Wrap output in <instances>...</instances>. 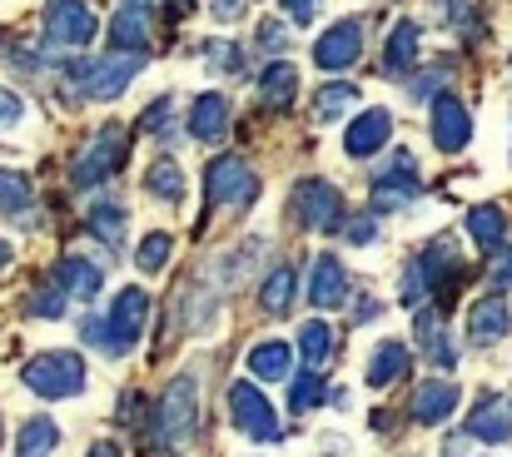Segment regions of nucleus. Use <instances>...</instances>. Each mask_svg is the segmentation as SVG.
<instances>
[{
	"label": "nucleus",
	"instance_id": "obj_35",
	"mask_svg": "<svg viewBox=\"0 0 512 457\" xmlns=\"http://www.w3.org/2000/svg\"><path fill=\"white\" fill-rule=\"evenodd\" d=\"M319 398H324V378H319V373H304V378H294V393H289V408H294V413L314 408Z\"/></svg>",
	"mask_w": 512,
	"mask_h": 457
},
{
	"label": "nucleus",
	"instance_id": "obj_21",
	"mask_svg": "<svg viewBox=\"0 0 512 457\" xmlns=\"http://www.w3.org/2000/svg\"><path fill=\"white\" fill-rule=\"evenodd\" d=\"M468 438H478V443H508L512 438V418L508 408H503V398H478V408H473V418H468Z\"/></svg>",
	"mask_w": 512,
	"mask_h": 457
},
{
	"label": "nucleus",
	"instance_id": "obj_5",
	"mask_svg": "<svg viewBox=\"0 0 512 457\" xmlns=\"http://www.w3.org/2000/svg\"><path fill=\"white\" fill-rule=\"evenodd\" d=\"M254 194H259V179H254V169L244 159L219 154L204 169V204L209 209H219V204H254Z\"/></svg>",
	"mask_w": 512,
	"mask_h": 457
},
{
	"label": "nucleus",
	"instance_id": "obj_22",
	"mask_svg": "<svg viewBox=\"0 0 512 457\" xmlns=\"http://www.w3.org/2000/svg\"><path fill=\"white\" fill-rule=\"evenodd\" d=\"M408 368H413V353H408L398 338H388V343H378L373 358H368V388H388V383L408 378Z\"/></svg>",
	"mask_w": 512,
	"mask_h": 457
},
{
	"label": "nucleus",
	"instance_id": "obj_44",
	"mask_svg": "<svg viewBox=\"0 0 512 457\" xmlns=\"http://www.w3.org/2000/svg\"><path fill=\"white\" fill-rule=\"evenodd\" d=\"M314 5H319V0H284V10L294 15V25H309V20H314Z\"/></svg>",
	"mask_w": 512,
	"mask_h": 457
},
{
	"label": "nucleus",
	"instance_id": "obj_13",
	"mask_svg": "<svg viewBox=\"0 0 512 457\" xmlns=\"http://www.w3.org/2000/svg\"><path fill=\"white\" fill-rule=\"evenodd\" d=\"M468 140H473V120H468L463 100L438 95L433 100V145L443 154H458V150H468Z\"/></svg>",
	"mask_w": 512,
	"mask_h": 457
},
{
	"label": "nucleus",
	"instance_id": "obj_32",
	"mask_svg": "<svg viewBox=\"0 0 512 457\" xmlns=\"http://www.w3.org/2000/svg\"><path fill=\"white\" fill-rule=\"evenodd\" d=\"M150 194H160L165 204H179V199H184V174H179L174 159H160V164L150 169Z\"/></svg>",
	"mask_w": 512,
	"mask_h": 457
},
{
	"label": "nucleus",
	"instance_id": "obj_47",
	"mask_svg": "<svg viewBox=\"0 0 512 457\" xmlns=\"http://www.w3.org/2000/svg\"><path fill=\"white\" fill-rule=\"evenodd\" d=\"M368 318H378V304H358L353 308V323H368Z\"/></svg>",
	"mask_w": 512,
	"mask_h": 457
},
{
	"label": "nucleus",
	"instance_id": "obj_33",
	"mask_svg": "<svg viewBox=\"0 0 512 457\" xmlns=\"http://www.w3.org/2000/svg\"><path fill=\"white\" fill-rule=\"evenodd\" d=\"M0 209L5 214H25L30 209V184L15 169H0Z\"/></svg>",
	"mask_w": 512,
	"mask_h": 457
},
{
	"label": "nucleus",
	"instance_id": "obj_10",
	"mask_svg": "<svg viewBox=\"0 0 512 457\" xmlns=\"http://www.w3.org/2000/svg\"><path fill=\"white\" fill-rule=\"evenodd\" d=\"M413 269L423 274V284H428V294H453L458 284H463V259H458V249H453V239H433L418 259H413Z\"/></svg>",
	"mask_w": 512,
	"mask_h": 457
},
{
	"label": "nucleus",
	"instance_id": "obj_17",
	"mask_svg": "<svg viewBox=\"0 0 512 457\" xmlns=\"http://www.w3.org/2000/svg\"><path fill=\"white\" fill-rule=\"evenodd\" d=\"M309 304L319 308H339L348 304V274L334 254H319L314 259V274H309Z\"/></svg>",
	"mask_w": 512,
	"mask_h": 457
},
{
	"label": "nucleus",
	"instance_id": "obj_4",
	"mask_svg": "<svg viewBox=\"0 0 512 457\" xmlns=\"http://www.w3.org/2000/svg\"><path fill=\"white\" fill-rule=\"evenodd\" d=\"M25 388L40 393V398H75V393H85L80 353H40L35 363H25Z\"/></svg>",
	"mask_w": 512,
	"mask_h": 457
},
{
	"label": "nucleus",
	"instance_id": "obj_39",
	"mask_svg": "<svg viewBox=\"0 0 512 457\" xmlns=\"http://www.w3.org/2000/svg\"><path fill=\"white\" fill-rule=\"evenodd\" d=\"M170 115H174V105L160 95V100H155V105L140 115V130H170Z\"/></svg>",
	"mask_w": 512,
	"mask_h": 457
},
{
	"label": "nucleus",
	"instance_id": "obj_36",
	"mask_svg": "<svg viewBox=\"0 0 512 457\" xmlns=\"http://www.w3.org/2000/svg\"><path fill=\"white\" fill-rule=\"evenodd\" d=\"M353 100H358V90H353V85H324V90H319V120H334V115L348 110Z\"/></svg>",
	"mask_w": 512,
	"mask_h": 457
},
{
	"label": "nucleus",
	"instance_id": "obj_26",
	"mask_svg": "<svg viewBox=\"0 0 512 457\" xmlns=\"http://www.w3.org/2000/svg\"><path fill=\"white\" fill-rule=\"evenodd\" d=\"M289 368H294L289 343H259V348L249 353V373H254V378H264V383H284V378H289Z\"/></svg>",
	"mask_w": 512,
	"mask_h": 457
},
{
	"label": "nucleus",
	"instance_id": "obj_40",
	"mask_svg": "<svg viewBox=\"0 0 512 457\" xmlns=\"http://www.w3.org/2000/svg\"><path fill=\"white\" fill-rule=\"evenodd\" d=\"M20 115H25V105H20V95H10V90H0V130H5V125H20Z\"/></svg>",
	"mask_w": 512,
	"mask_h": 457
},
{
	"label": "nucleus",
	"instance_id": "obj_38",
	"mask_svg": "<svg viewBox=\"0 0 512 457\" xmlns=\"http://www.w3.org/2000/svg\"><path fill=\"white\" fill-rule=\"evenodd\" d=\"M204 55H209V65H219V70H239V60H244V50H239V45H224V40H204Z\"/></svg>",
	"mask_w": 512,
	"mask_h": 457
},
{
	"label": "nucleus",
	"instance_id": "obj_41",
	"mask_svg": "<svg viewBox=\"0 0 512 457\" xmlns=\"http://www.w3.org/2000/svg\"><path fill=\"white\" fill-rule=\"evenodd\" d=\"M244 5H249V0H209V15L229 25V20H244Z\"/></svg>",
	"mask_w": 512,
	"mask_h": 457
},
{
	"label": "nucleus",
	"instance_id": "obj_23",
	"mask_svg": "<svg viewBox=\"0 0 512 457\" xmlns=\"http://www.w3.org/2000/svg\"><path fill=\"white\" fill-rule=\"evenodd\" d=\"M55 279H60V289H65V299H95L100 294V264H90V259H80V254H70V259H60V269H55Z\"/></svg>",
	"mask_w": 512,
	"mask_h": 457
},
{
	"label": "nucleus",
	"instance_id": "obj_8",
	"mask_svg": "<svg viewBox=\"0 0 512 457\" xmlns=\"http://www.w3.org/2000/svg\"><path fill=\"white\" fill-rule=\"evenodd\" d=\"M294 219L304 229H343V194L324 179H299L294 189Z\"/></svg>",
	"mask_w": 512,
	"mask_h": 457
},
{
	"label": "nucleus",
	"instance_id": "obj_46",
	"mask_svg": "<svg viewBox=\"0 0 512 457\" xmlns=\"http://www.w3.org/2000/svg\"><path fill=\"white\" fill-rule=\"evenodd\" d=\"M493 279H498V284H512V249H498V259H493Z\"/></svg>",
	"mask_w": 512,
	"mask_h": 457
},
{
	"label": "nucleus",
	"instance_id": "obj_15",
	"mask_svg": "<svg viewBox=\"0 0 512 457\" xmlns=\"http://www.w3.org/2000/svg\"><path fill=\"white\" fill-rule=\"evenodd\" d=\"M388 135H393V115H388V110H363V115L348 125L343 150L353 154V159H368V154H378L388 145Z\"/></svg>",
	"mask_w": 512,
	"mask_h": 457
},
{
	"label": "nucleus",
	"instance_id": "obj_30",
	"mask_svg": "<svg viewBox=\"0 0 512 457\" xmlns=\"http://www.w3.org/2000/svg\"><path fill=\"white\" fill-rule=\"evenodd\" d=\"M85 224H90L95 239H105V249H120L125 244V209L120 204H95Z\"/></svg>",
	"mask_w": 512,
	"mask_h": 457
},
{
	"label": "nucleus",
	"instance_id": "obj_37",
	"mask_svg": "<svg viewBox=\"0 0 512 457\" xmlns=\"http://www.w3.org/2000/svg\"><path fill=\"white\" fill-rule=\"evenodd\" d=\"M25 308H30L35 318H60V313H65V289H40Z\"/></svg>",
	"mask_w": 512,
	"mask_h": 457
},
{
	"label": "nucleus",
	"instance_id": "obj_11",
	"mask_svg": "<svg viewBox=\"0 0 512 457\" xmlns=\"http://www.w3.org/2000/svg\"><path fill=\"white\" fill-rule=\"evenodd\" d=\"M363 20H339L334 30H324L319 35V45H314V65L319 70H348V65H358V55H363Z\"/></svg>",
	"mask_w": 512,
	"mask_h": 457
},
{
	"label": "nucleus",
	"instance_id": "obj_28",
	"mask_svg": "<svg viewBox=\"0 0 512 457\" xmlns=\"http://www.w3.org/2000/svg\"><path fill=\"white\" fill-rule=\"evenodd\" d=\"M55 443H60V428H55L50 418H30V423L20 428L15 457H50L55 453Z\"/></svg>",
	"mask_w": 512,
	"mask_h": 457
},
{
	"label": "nucleus",
	"instance_id": "obj_3",
	"mask_svg": "<svg viewBox=\"0 0 512 457\" xmlns=\"http://www.w3.org/2000/svg\"><path fill=\"white\" fill-rule=\"evenodd\" d=\"M140 55L135 50H125V55H105V60H70V90L65 95H75V100H115L135 75H140Z\"/></svg>",
	"mask_w": 512,
	"mask_h": 457
},
{
	"label": "nucleus",
	"instance_id": "obj_2",
	"mask_svg": "<svg viewBox=\"0 0 512 457\" xmlns=\"http://www.w3.org/2000/svg\"><path fill=\"white\" fill-rule=\"evenodd\" d=\"M150 418H155V448H165V453H179L199 433V388H194V373H179L174 378Z\"/></svg>",
	"mask_w": 512,
	"mask_h": 457
},
{
	"label": "nucleus",
	"instance_id": "obj_16",
	"mask_svg": "<svg viewBox=\"0 0 512 457\" xmlns=\"http://www.w3.org/2000/svg\"><path fill=\"white\" fill-rule=\"evenodd\" d=\"M512 328V308L503 294H483L473 313H468V338L473 343H498V338H508Z\"/></svg>",
	"mask_w": 512,
	"mask_h": 457
},
{
	"label": "nucleus",
	"instance_id": "obj_9",
	"mask_svg": "<svg viewBox=\"0 0 512 457\" xmlns=\"http://www.w3.org/2000/svg\"><path fill=\"white\" fill-rule=\"evenodd\" d=\"M418 164H413V154L398 150L393 154V164L373 179V209L378 214H393V209H403V204H413L418 199Z\"/></svg>",
	"mask_w": 512,
	"mask_h": 457
},
{
	"label": "nucleus",
	"instance_id": "obj_18",
	"mask_svg": "<svg viewBox=\"0 0 512 457\" xmlns=\"http://www.w3.org/2000/svg\"><path fill=\"white\" fill-rule=\"evenodd\" d=\"M224 130H229V100L224 95H199L194 110H189V135L199 145H219Z\"/></svg>",
	"mask_w": 512,
	"mask_h": 457
},
{
	"label": "nucleus",
	"instance_id": "obj_7",
	"mask_svg": "<svg viewBox=\"0 0 512 457\" xmlns=\"http://www.w3.org/2000/svg\"><path fill=\"white\" fill-rule=\"evenodd\" d=\"M229 413H234L239 433L254 438V443H279V438H284L274 408L264 403V393H259L254 383H234V388H229Z\"/></svg>",
	"mask_w": 512,
	"mask_h": 457
},
{
	"label": "nucleus",
	"instance_id": "obj_24",
	"mask_svg": "<svg viewBox=\"0 0 512 457\" xmlns=\"http://www.w3.org/2000/svg\"><path fill=\"white\" fill-rule=\"evenodd\" d=\"M418 40H423V30H418L413 20H403V25L388 35L383 70H388V75H403V70H413V65H418Z\"/></svg>",
	"mask_w": 512,
	"mask_h": 457
},
{
	"label": "nucleus",
	"instance_id": "obj_19",
	"mask_svg": "<svg viewBox=\"0 0 512 457\" xmlns=\"http://www.w3.org/2000/svg\"><path fill=\"white\" fill-rule=\"evenodd\" d=\"M453 408H458V383L433 378V383H423V388H418V398H413V423L433 428V423L453 418Z\"/></svg>",
	"mask_w": 512,
	"mask_h": 457
},
{
	"label": "nucleus",
	"instance_id": "obj_27",
	"mask_svg": "<svg viewBox=\"0 0 512 457\" xmlns=\"http://www.w3.org/2000/svg\"><path fill=\"white\" fill-rule=\"evenodd\" d=\"M334 348H339V343H334V328H329L324 318H314V323L299 328V353L309 358V368H324V363L334 358Z\"/></svg>",
	"mask_w": 512,
	"mask_h": 457
},
{
	"label": "nucleus",
	"instance_id": "obj_45",
	"mask_svg": "<svg viewBox=\"0 0 512 457\" xmlns=\"http://www.w3.org/2000/svg\"><path fill=\"white\" fill-rule=\"evenodd\" d=\"M443 80H448V70H428V75H423V80L413 85V100H423V95H428V90H438Z\"/></svg>",
	"mask_w": 512,
	"mask_h": 457
},
{
	"label": "nucleus",
	"instance_id": "obj_34",
	"mask_svg": "<svg viewBox=\"0 0 512 457\" xmlns=\"http://www.w3.org/2000/svg\"><path fill=\"white\" fill-rule=\"evenodd\" d=\"M170 234H150L145 244H140V254H135V264L145 269V274H160L165 269V259H170Z\"/></svg>",
	"mask_w": 512,
	"mask_h": 457
},
{
	"label": "nucleus",
	"instance_id": "obj_20",
	"mask_svg": "<svg viewBox=\"0 0 512 457\" xmlns=\"http://www.w3.org/2000/svg\"><path fill=\"white\" fill-rule=\"evenodd\" d=\"M413 333H418V343L428 348V358H433L438 368H453V363H458V348L448 343V328H443V304L423 308V313L413 318Z\"/></svg>",
	"mask_w": 512,
	"mask_h": 457
},
{
	"label": "nucleus",
	"instance_id": "obj_1",
	"mask_svg": "<svg viewBox=\"0 0 512 457\" xmlns=\"http://www.w3.org/2000/svg\"><path fill=\"white\" fill-rule=\"evenodd\" d=\"M145 313H150V294L145 289H125L115 308H110V318H85V343H95V348H105L110 358H120V353H130L135 343H140V328H145Z\"/></svg>",
	"mask_w": 512,
	"mask_h": 457
},
{
	"label": "nucleus",
	"instance_id": "obj_25",
	"mask_svg": "<svg viewBox=\"0 0 512 457\" xmlns=\"http://www.w3.org/2000/svg\"><path fill=\"white\" fill-rule=\"evenodd\" d=\"M468 234L478 239V249L498 254L503 239H508V219H503V209H498V204H478V209H468Z\"/></svg>",
	"mask_w": 512,
	"mask_h": 457
},
{
	"label": "nucleus",
	"instance_id": "obj_14",
	"mask_svg": "<svg viewBox=\"0 0 512 457\" xmlns=\"http://www.w3.org/2000/svg\"><path fill=\"white\" fill-rule=\"evenodd\" d=\"M110 40L120 50H145L150 45V0H120L115 20H110Z\"/></svg>",
	"mask_w": 512,
	"mask_h": 457
},
{
	"label": "nucleus",
	"instance_id": "obj_48",
	"mask_svg": "<svg viewBox=\"0 0 512 457\" xmlns=\"http://www.w3.org/2000/svg\"><path fill=\"white\" fill-rule=\"evenodd\" d=\"M85 457H120V448H115V443H95Z\"/></svg>",
	"mask_w": 512,
	"mask_h": 457
},
{
	"label": "nucleus",
	"instance_id": "obj_49",
	"mask_svg": "<svg viewBox=\"0 0 512 457\" xmlns=\"http://www.w3.org/2000/svg\"><path fill=\"white\" fill-rule=\"evenodd\" d=\"M179 5H189V0H179Z\"/></svg>",
	"mask_w": 512,
	"mask_h": 457
},
{
	"label": "nucleus",
	"instance_id": "obj_29",
	"mask_svg": "<svg viewBox=\"0 0 512 457\" xmlns=\"http://www.w3.org/2000/svg\"><path fill=\"white\" fill-rule=\"evenodd\" d=\"M294 90H299V75H294L289 60H274V65L264 70V80H259V95H264L269 105H289Z\"/></svg>",
	"mask_w": 512,
	"mask_h": 457
},
{
	"label": "nucleus",
	"instance_id": "obj_12",
	"mask_svg": "<svg viewBox=\"0 0 512 457\" xmlns=\"http://www.w3.org/2000/svg\"><path fill=\"white\" fill-rule=\"evenodd\" d=\"M45 40L55 45H90L95 40V15L85 0H50L45 10Z\"/></svg>",
	"mask_w": 512,
	"mask_h": 457
},
{
	"label": "nucleus",
	"instance_id": "obj_43",
	"mask_svg": "<svg viewBox=\"0 0 512 457\" xmlns=\"http://www.w3.org/2000/svg\"><path fill=\"white\" fill-rule=\"evenodd\" d=\"M348 239H353V244H373V239H378V224H373V219H358V224H348Z\"/></svg>",
	"mask_w": 512,
	"mask_h": 457
},
{
	"label": "nucleus",
	"instance_id": "obj_42",
	"mask_svg": "<svg viewBox=\"0 0 512 457\" xmlns=\"http://www.w3.org/2000/svg\"><path fill=\"white\" fill-rule=\"evenodd\" d=\"M259 40H264L269 50H284V45H289V35H284L279 20H264V25H259Z\"/></svg>",
	"mask_w": 512,
	"mask_h": 457
},
{
	"label": "nucleus",
	"instance_id": "obj_6",
	"mask_svg": "<svg viewBox=\"0 0 512 457\" xmlns=\"http://www.w3.org/2000/svg\"><path fill=\"white\" fill-rule=\"evenodd\" d=\"M125 154H130V135H125L120 125H105V130L95 135V145L80 154V164L70 169L75 189H95V184H105V179L125 164Z\"/></svg>",
	"mask_w": 512,
	"mask_h": 457
},
{
	"label": "nucleus",
	"instance_id": "obj_31",
	"mask_svg": "<svg viewBox=\"0 0 512 457\" xmlns=\"http://www.w3.org/2000/svg\"><path fill=\"white\" fill-rule=\"evenodd\" d=\"M259 304H264V313H289V308H294V269H289V264H279V269L269 274Z\"/></svg>",
	"mask_w": 512,
	"mask_h": 457
}]
</instances>
